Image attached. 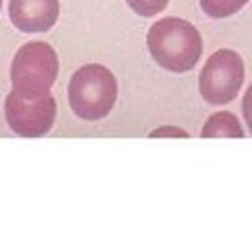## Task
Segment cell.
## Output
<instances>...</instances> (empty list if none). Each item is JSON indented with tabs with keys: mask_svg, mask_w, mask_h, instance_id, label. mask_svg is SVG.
<instances>
[{
	"mask_svg": "<svg viewBox=\"0 0 252 226\" xmlns=\"http://www.w3.org/2000/svg\"><path fill=\"white\" fill-rule=\"evenodd\" d=\"M146 43L152 59L171 73L191 71L203 53V37L199 29L191 22L175 16L158 20L148 29Z\"/></svg>",
	"mask_w": 252,
	"mask_h": 226,
	"instance_id": "6da1fadb",
	"label": "cell"
},
{
	"mask_svg": "<svg viewBox=\"0 0 252 226\" xmlns=\"http://www.w3.org/2000/svg\"><path fill=\"white\" fill-rule=\"evenodd\" d=\"M118 85L114 75L100 63L77 69L69 81L67 100L71 110L83 120H100L116 104Z\"/></svg>",
	"mask_w": 252,
	"mask_h": 226,
	"instance_id": "7a4b0ae2",
	"label": "cell"
},
{
	"mask_svg": "<svg viewBox=\"0 0 252 226\" xmlns=\"http://www.w3.org/2000/svg\"><path fill=\"white\" fill-rule=\"evenodd\" d=\"M59 59L55 49L45 41L24 43L10 65L12 90L22 98L35 100L47 94L57 79Z\"/></svg>",
	"mask_w": 252,
	"mask_h": 226,
	"instance_id": "3957f363",
	"label": "cell"
},
{
	"mask_svg": "<svg viewBox=\"0 0 252 226\" xmlns=\"http://www.w3.org/2000/svg\"><path fill=\"white\" fill-rule=\"evenodd\" d=\"M244 83V61L232 49L215 51L199 73V92L209 104L232 102Z\"/></svg>",
	"mask_w": 252,
	"mask_h": 226,
	"instance_id": "277c9868",
	"label": "cell"
},
{
	"mask_svg": "<svg viewBox=\"0 0 252 226\" xmlns=\"http://www.w3.org/2000/svg\"><path fill=\"white\" fill-rule=\"evenodd\" d=\"M55 114H57V104L51 92L35 100H28L12 90L4 100V116L8 126L18 136L24 138L45 136L55 122Z\"/></svg>",
	"mask_w": 252,
	"mask_h": 226,
	"instance_id": "5b68a950",
	"label": "cell"
},
{
	"mask_svg": "<svg viewBox=\"0 0 252 226\" xmlns=\"http://www.w3.org/2000/svg\"><path fill=\"white\" fill-rule=\"evenodd\" d=\"M8 16L24 33L47 31L59 18V0H10Z\"/></svg>",
	"mask_w": 252,
	"mask_h": 226,
	"instance_id": "8992f818",
	"label": "cell"
},
{
	"mask_svg": "<svg viewBox=\"0 0 252 226\" xmlns=\"http://www.w3.org/2000/svg\"><path fill=\"white\" fill-rule=\"evenodd\" d=\"M201 136L203 138H242L244 130L240 128V122L232 112L220 110L209 116V120L201 130Z\"/></svg>",
	"mask_w": 252,
	"mask_h": 226,
	"instance_id": "52a82bcc",
	"label": "cell"
},
{
	"mask_svg": "<svg viewBox=\"0 0 252 226\" xmlns=\"http://www.w3.org/2000/svg\"><path fill=\"white\" fill-rule=\"evenodd\" d=\"M199 4H201V10L209 18L220 20V18H228L236 14L238 10H242L248 4V0H199Z\"/></svg>",
	"mask_w": 252,
	"mask_h": 226,
	"instance_id": "ba28073f",
	"label": "cell"
},
{
	"mask_svg": "<svg viewBox=\"0 0 252 226\" xmlns=\"http://www.w3.org/2000/svg\"><path fill=\"white\" fill-rule=\"evenodd\" d=\"M126 4L130 6V10L142 18H152L159 12L165 10V6L169 4V0H126Z\"/></svg>",
	"mask_w": 252,
	"mask_h": 226,
	"instance_id": "9c48e42d",
	"label": "cell"
},
{
	"mask_svg": "<svg viewBox=\"0 0 252 226\" xmlns=\"http://www.w3.org/2000/svg\"><path fill=\"white\" fill-rule=\"evenodd\" d=\"M242 114H244V122L252 134V85L246 88L244 98H242Z\"/></svg>",
	"mask_w": 252,
	"mask_h": 226,
	"instance_id": "30bf717a",
	"label": "cell"
},
{
	"mask_svg": "<svg viewBox=\"0 0 252 226\" xmlns=\"http://www.w3.org/2000/svg\"><path fill=\"white\" fill-rule=\"evenodd\" d=\"M152 136H189L185 130H179V128H159V130H154Z\"/></svg>",
	"mask_w": 252,
	"mask_h": 226,
	"instance_id": "8fae6325",
	"label": "cell"
},
{
	"mask_svg": "<svg viewBox=\"0 0 252 226\" xmlns=\"http://www.w3.org/2000/svg\"><path fill=\"white\" fill-rule=\"evenodd\" d=\"M2 2H4V0H0V10H2Z\"/></svg>",
	"mask_w": 252,
	"mask_h": 226,
	"instance_id": "7c38bea8",
	"label": "cell"
}]
</instances>
